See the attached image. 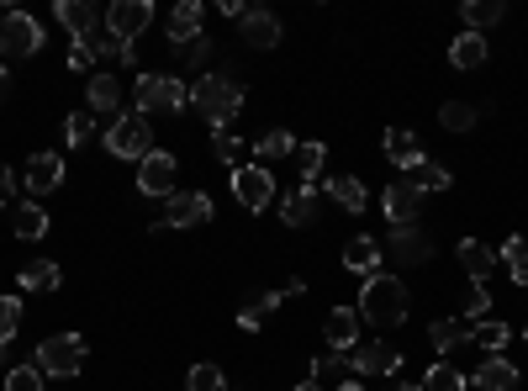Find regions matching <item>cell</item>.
Returning a JSON list of instances; mask_svg holds the SVG:
<instances>
[{
    "mask_svg": "<svg viewBox=\"0 0 528 391\" xmlns=\"http://www.w3.org/2000/svg\"><path fill=\"white\" fill-rule=\"evenodd\" d=\"M191 106L217 127V133H228V127L238 122V111H243V85L228 80V74H206V80L191 85Z\"/></svg>",
    "mask_w": 528,
    "mask_h": 391,
    "instance_id": "1",
    "label": "cell"
},
{
    "mask_svg": "<svg viewBox=\"0 0 528 391\" xmlns=\"http://www.w3.org/2000/svg\"><path fill=\"white\" fill-rule=\"evenodd\" d=\"M407 286L396 281V275H370L365 291H360V318L375 323V328H396V323H407Z\"/></svg>",
    "mask_w": 528,
    "mask_h": 391,
    "instance_id": "2",
    "label": "cell"
},
{
    "mask_svg": "<svg viewBox=\"0 0 528 391\" xmlns=\"http://www.w3.org/2000/svg\"><path fill=\"white\" fill-rule=\"evenodd\" d=\"M132 111L138 117H154V111H185L191 106V85H180L175 74H138V85H132Z\"/></svg>",
    "mask_w": 528,
    "mask_h": 391,
    "instance_id": "3",
    "label": "cell"
},
{
    "mask_svg": "<svg viewBox=\"0 0 528 391\" xmlns=\"http://www.w3.org/2000/svg\"><path fill=\"white\" fill-rule=\"evenodd\" d=\"M43 376L53 381H69V376H80L85 370V339L80 333H53V339L37 344V360H32Z\"/></svg>",
    "mask_w": 528,
    "mask_h": 391,
    "instance_id": "4",
    "label": "cell"
},
{
    "mask_svg": "<svg viewBox=\"0 0 528 391\" xmlns=\"http://www.w3.org/2000/svg\"><path fill=\"white\" fill-rule=\"evenodd\" d=\"M106 148L117 159H138L143 164L148 154H154V127H148V117H138V111H122V117L106 127Z\"/></svg>",
    "mask_w": 528,
    "mask_h": 391,
    "instance_id": "5",
    "label": "cell"
},
{
    "mask_svg": "<svg viewBox=\"0 0 528 391\" xmlns=\"http://www.w3.org/2000/svg\"><path fill=\"white\" fill-rule=\"evenodd\" d=\"M37 48H43V27H37V16H27V11L0 16V53H6V59H32Z\"/></svg>",
    "mask_w": 528,
    "mask_h": 391,
    "instance_id": "6",
    "label": "cell"
},
{
    "mask_svg": "<svg viewBox=\"0 0 528 391\" xmlns=\"http://www.w3.org/2000/svg\"><path fill=\"white\" fill-rule=\"evenodd\" d=\"M233 196H238V207H249V212H264L275 201V170H264V164H238L233 170Z\"/></svg>",
    "mask_w": 528,
    "mask_h": 391,
    "instance_id": "7",
    "label": "cell"
},
{
    "mask_svg": "<svg viewBox=\"0 0 528 391\" xmlns=\"http://www.w3.org/2000/svg\"><path fill=\"white\" fill-rule=\"evenodd\" d=\"M148 27H154V6H148V0H117V6L106 11V32L117 37V43H138Z\"/></svg>",
    "mask_w": 528,
    "mask_h": 391,
    "instance_id": "8",
    "label": "cell"
},
{
    "mask_svg": "<svg viewBox=\"0 0 528 391\" xmlns=\"http://www.w3.org/2000/svg\"><path fill=\"white\" fill-rule=\"evenodd\" d=\"M175 185H180V164H175V154L154 148V154L138 164V196H175Z\"/></svg>",
    "mask_w": 528,
    "mask_h": 391,
    "instance_id": "9",
    "label": "cell"
},
{
    "mask_svg": "<svg viewBox=\"0 0 528 391\" xmlns=\"http://www.w3.org/2000/svg\"><path fill=\"white\" fill-rule=\"evenodd\" d=\"M349 365H354V376L381 381V376H396V370H402V355H396L391 344H381V339H360L354 355H349Z\"/></svg>",
    "mask_w": 528,
    "mask_h": 391,
    "instance_id": "10",
    "label": "cell"
},
{
    "mask_svg": "<svg viewBox=\"0 0 528 391\" xmlns=\"http://www.w3.org/2000/svg\"><path fill=\"white\" fill-rule=\"evenodd\" d=\"M201 222H212V196L206 191H180V196H169V212L154 222V233L159 228H201Z\"/></svg>",
    "mask_w": 528,
    "mask_h": 391,
    "instance_id": "11",
    "label": "cell"
},
{
    "mask_svg": "<svg viewBox=\"0 0 528 391\" xmlns=\"http://www.w3.org/2000/svg\"><path fill=\"white\" fill-rule=\"evenodd\" d=\"M53 22H59V27L74 37V48H85L90 37L101 32V22H96V6H90V0H59V6H53Z\"/></svg>",
    "mask_w": 528,
    "mask_h": 391,
    "instance_id": "12",
    "label": "cell"
},
{
    "mask_svg": "<svg viewBox=\"0 0 528 391\" xmlns=\"http://www.w3.org/2000/svg\"><path fill=\"white\" fill-rule=\"evenodd\" d=\"M381 212H386L391 228H407V222H418V212H423V191H412L407 180H396V185H386Z\"/></svg>",
    "mask_w": 528,
    "mask_h": 391,
    "instance_id": "13",
    "label": "cell"
},
{
    "mask_svg": "<svg viewBox=\"0 0 528 391\" xmlns=\"http://www.w3.org/2000/svg\"><path fill=\"white\" fill-rule=\"evenodd\" d=\"M386 254L396 259V265H423V259L433 254V238L418 228V222H407V228H391V244Z\"/></svg>",
    "mask_w": 528,
    "mask_h": 391,
    "instance_id": "14",
    "label": "cell"
},
{
    "mask_svg": "<svg viewBox=\"0 0 528 391\" xmlns=\"http://www.w3.org/2000/svg\"><path fill=\"white\" fill-rule=\"evenodd\" d=\"M344 270H354V275H381L386 270V249H381V238H370V233H360V238H349L344 244Z\"/></svg>",
    "mask_w": 528,
    "mask_h": 391,
    "instance_id": "15",
    "label": "cell"
},
{
    "mask_svg": "<svg viewBox=\"0 0 528 391\" xmlns=\"http://www.w3.org/2000/svg\"><path fill=\"white\" fill-rule=\"evenodd\" d=\"M22 185H27L32 196L59 191V185H64V159H59V154H32L27 170H22Z\"/></svg>",
    "mask_w": 528,
    "mask_h": 391,
    "instance_id": "16",
    "label": "cell"
},
{
    "mask_svg": "<svg viewBox=\"0 0 528 391\" xmlns=\"http://www.w3.org/2000/svg\"><path fill=\"white\" fill-rule=\"evenodd\" d=\"M323 339H328V349H338V355H354V344H360V312L333 307L323 318Z\"/></svg>",
    "mask_w": 528,
    "mask_h": 391,
    "instance_id": "17",
    "label": "cell"
},
{
    "mask_svg": "<svg viewBox=\"0 0 528 391\" xmlns=\"http://www.w3.org/2000/svg\"><path fill=\"white\" fill-rule=\"evenodd\" d=\"M122 96H127V85L117 80V74H90L85 80V101H90L96 117H111V111L122 117Z\"/></svg>",
    "mask_w": 528,
    "mask_h": 391,
    "instance_id": "18",
    "label": "cell"
},
{
    "mask_svg": "<svg viewBox=\"0 0 528 391\" xmlns=\"http://www.w3.org/2000/svg\"><path fill=\"white\" fill-rule=\"evenodd\" d=\"M238 37L249 48H275L280 43V16H270V11H243L238 16Z\"/></svg>",
    "mask_w": 528,
    "mask_h": 391,
    "instance_id": "19",
    "label": "cell"
},
{
    "mask_svg": "<svg viewBox=\"0 0 528 391\" xmlns=\"http://www.w3.org/2000/svg\"><path fill=\"white\" fill-rule=\"evenodd\" d=\"M460 265H465V275H470V286H481L486 275L497 270V249L492 244H481V238H460Z\"/></svg>",
    "mask_w": 528,
    "mask_h": 391,
    "instance_id": "20",
    "label": "cell"
},
{
    "mask_svg": "<svg viewBox=\"0 0 528 391\" xmlns=\"http://www.w3.org/2000/svg\"><path fill=\"white\" fill-rule=\"evenodd\" d=\"M470 381H476V391H518V381H523V376H518V365H513V360L486 355V365H481Z\"/></svg>",
    "mask_w": 528,
    "mask_h": 391,
    "instance_id": "21",
    "label": "cell"
},
{
    "mask_svg": "<svg viewBox=\"0 0 528 391\" xmlns=\"http://www.w3.org/2000/svg\"><path fill=\"white\" fill-rule=\"evenodd\" d=\"M201 22H206L201 0H180V6L169 11V48H180V43H191V37H201Z\"/></svg>",
    "mask_w": 528,
    "mask_h": 391,
    "instance_id": "22",
    "label": "cell"
},
{
    "mask_svg": "<svg viewBox=\"0 0 528 391\" xmlns=\"http://www.w3.org/2000/svg\"><path fill=\"white\" fill-rule=\"evenodd\" d=\"M386 159L396 170H412V164L423 159V138L412 133V127H386Z\"/></svg>",
    "mask_w": 528,
    "mask_h": 391,
    "instance_id": "23",
    "label": "cell"
},
{
    "mask_svg": "<svg viewBox=\"0 0 528 391\" xmlns=\"http://www.w3.org/2000/svg\"><path fill=\"white\" fill-rule=\"evenodd\" d=\"M11 233L27 238V244H37V238L48 233V212L37 207V201H16V207H11Z\"/></svg>",
    "mask_w": 528,
    "mask_h": 391,
    "instance_id": "24",
    "label": "cell"
},
{
    "mask_svg": "<svg viewBox=\"0 0 528 391\" xmlns=\"http://www.w3.org/2000/svg\"><path fill=\"white\" fill-rule=\"evenodd\" d=\"M16 281H22V291H59L64 286V270L53 265V259H27Z\"/></svg>",
    "mask_w": 528,
    "mask_h": 391,
    "instance_id": "25",
    "label": "cell"
},
{
    "mask_svg": "<svg viewBox=\"0 0 528 391\" xmlns=\"http://www.w3.org/2000/svg\"><path fill=\"white\" fill-rule=\"evenodd\" d=\"M328 196H333L344 212H365V207H370L365 180H354V175H328Z\"/></svg>",
    "mask_w": 528,
    "mask_h": 391,
    "instance_id": "26",
    "label": "cell"
},
{
    "mask_svg": "<svg viewBox=\"0 0 528 391\" xmlns=\"http://www.w3.org/2000/svg\"><path fill=\"white\" fill-rule=\"evenodd\" d=\"M407 185L428 196V191H449V185H455V175H449L444 164H433V159H418V164L407 170Z\"/></svg>",
    "mask_w": 528,
    "mask_h": 391,
    "instance_id": "27",
    "label": "cell"
},
{
    "mask_svg": "<svg viewBox=\"0 0 528 391\" xmlns=\"http://www.w3.org/2000/svg\"><path fill=\"white\" fill-rule=\"evenodd\" d=\"M280 302H286V291H254L249 302L238 307V328H249V333H254V328H259L264 318H270V312H275Z\"/></svg>",
    "mask_w": 528,
    "mask_h": 391,
    "instance_id": "28",
    "label": "cell"
},
{
    "mask_svg": "<svg viewBox=\"0 0 528 391\" xmlns=\"http://www.w3.org/2000/svg\"><path fill=\"white\" fill-rule=\"evenodd\" d=\"M449 64L455 69H481L486 64V37L481 32H460L455 43H449Z\"/></svg>",
    "mask_w": 528,
    "mask_h": 391,
    "instance_id": "29",
    "label": "cell"
},
{
    "mask_svg": "<svg viewBox=\"0 0 528 391\" xmlns=\"http://www.w3.org/2000/svg\"><path fill=\"white\" fill-rule=\"evenodd\" d=\"M460 16H465V32H486V27H497L507 16V6L502 0H465Z\"/></svg>",
    "mask_w": 528,
    "mask_h": 391,
    "instance_id": "30",
    "label": "cell"
},
{
    "mask_svg": "<svg viewBox=\"0 0 528 391\" xmlns=\"http://www.w3.org/2000/svg\"><path fill=\"white\" fill-rule=\"evenodd\" d=\"M497 265L507 270V275H513V286H528V238H507V244L497 249Z\"/></svg>",
    "mask_w": 528,
    "mask_h": 391,
    "instance_id": "31",
    "label": "cell"
},
{
    "mask_svg": "<svg viewBox=\"0 0 528 391\" xmlns=\"http://www.w3.org/2000/svg\"><path fill=\"white\" fill-rule=\"evenodd\" d=\"M280 217H286L291 228H307V222L317 217V196L307 191V185H296V191H291L286 201H280Z\"/></svg>",
    "mask_w": 528,
    "mask_h": 391,
    "instance_id": "32",
    "label": "cell"
},
{
    "mask_svg": "<svg viewBox=\"0 0 528 391\" xmlns=\"http://www.w3.org/2000/svg\"><path fill=\"white\" fill-rule=\"evenodd\" d=\"M428 339H433V349H444V355H449V349L470 344V323L465 318H439V323L428 328Z\"/></svg>",
    "mask_w": 528,
    "mask_h": 391,
    "instance_id": "33",
    "label": "cell"
},
{
    "mask_svg": "<svg viewBox=\"0 0 528 391\" xmlns=\"http://www.w3.org/2000/svg\"><path fill=\"white\" fill-rule=\"evenodd\" d=\"M291 154H296V138L286 133V127H275V133H264L254 143V159L259 164H275V159H291Z\"/></svg>",
    "mask_w": 528,
    "mask_h": 391,
    "instance_id": "34",
    "label": "cell"
},
{
    "mask_svg": "<svg viewBox=\"0 0 528 391\" xmlns=\"http://www.w3.org/2000/svg\"><path fill=\"white\" fill-rule=\"evenodd\" d=\"M507 339H513V328H507V323H492V318L470 328V344H481L486 355H502V349H507Z\"/></svg>",
    "mask_w": 528,
    "mask_h": 391,
    "instance_id": "35",
    "label": "cell"
},
{
    "mask_svg": "<svg viewBox=\"0 0 528 391\" xmlns=\"http://www.w3.org/2000/svg\"><path fill=\"white\" fill-rule=\"evenodd\" d=\"M296 159H301V185H307V191H312V185L323 180L328 148H323V143H301V148H296Z\"/></svg>",
    "mask_w": 528,
    "mask_h": 391,
    "instance_id": "36",
    "label": "cell"
},
{
    "mask_svg": "<svg viewBox=\"0 0 528 391\" xmlns=\"http://www.w3.org/2000/svg\"><path fill=\"white\" fill-rule=\"evenodd\" d=\"M349 355H338V349H328V355H317L312 360V381H338V386H344L349 381Z\"/></svg>",
    "mask_w": 528,
    "mask_h": 391,
    "instance_id": "37",
    "label": "cell"
},
{
    "mask_svg": "<svg viewBox=\"0 0 528 391\" xmlns=\"http://www.w3.org/2000/svg\"><path fill=\"white\" fill-rule=\"evenodd\" d=\"M476 117H481V111L470 106V101H444L439 127H449V133H470V127H476Z\"/></svg>",
    "mask_w": 528,
    "mask_h": 391,
    "instance_id": "38",
    "label": "cell"
},
{
    "mask_svg": "<svg viewBox=\"0 0 528 391\" xmlns=\"http://www.w3.org/2000/svg\"><path fill=\"white\" fill-rule=\"evenodd\" d=\"M470 386V376H460L455 365H428V376H423V391H465Z\"/></svg>",
    "mask_w": 528,
    "mask_h": 391,
    "instance_id": "39",
    "label": "cell"
},
{
    "mask_svg": "<svg viewBox=\"0 0 528 391\" xmlns=\"http://www.w3.org/2000/svg\"><path fill=\"white\" fill-rule=\"evenodd\" d=\"M64 138H69V148H85L90 138H96V111H74V117L64 122Z\"/></svg>",
    "mask_w": 528,
    "mask_h": 391,
    "instance_id": "40",
    "label": "cell"
},
{
    "mask_svg": "<svg viewBox=\"0 0 528 391\" xmlns=\"http://www.w3.org/2000/svg\"><path fill=\"white\" fill-rule=\"evenodd\" d=\"M16 328H22V296H0V344L16 339Z\"/></svg>",
    "mask_w": 528,
    "mask_h": 391,
    "instance_id": "41",
    "label": "cell"
},
{
    "mask_svg": "<svg viewBox=\"0 0 528 391\" xmlns=\"http://www.w3.org/2000/svg\"><path fill=\"white\" fill-rule=\"evenodd\" d=\"M191 391H228V376H222V365H191Z\"/></svg>",
    "mask_w": 528,
    "mask_h": 391,
    "instance_id": "42",
    "label": "cell"
},
{
    "mask_svg": "<svg viewBox=\"0 0 528 391\" xmlns=\"http://www.w3.org/2000/svg\"><path fill=\"white\" fill-rule=\"evenodd\" d=\"M6 391H43V370L37 365H11L6 370Z\"/></svg>",
    "mask_w": 528,
    "mask_h": 391,
    "instance_id": "43",
    "label": "cell"
},
{
    "mask_svg": "<svg viewBox=\"0 0 528 391\" xmlns=\"http://www.w3.org/2000/svg\"><path fill=\"white\" fill-rule=\"evenodd\" d=\"M486 312H492V296H486V286H470V296H465V323H470V328L486 323Z\"/></svg>",
    "mask_w": 528,
    "mask_h": 391,
    "instance_id": "44",
    "label": "cell"
},
{
    "mask_svg": "<svg viewBox=\"0 0 528 391\" xmlns=\"http://www.w3.org/2000/svg\"><path fill=\"white\" fill-rule=\"evenodd\" d=\"M212 148H217V159H222V164H233V170L243 164V154H249V148H243V138H233V133H217Z\"/></svg>",
    "mask_w": 528,
    "mask_h": 391,
    "instance_id": "45",
    "label": "cell"
},
{
    "mask_svg": "<svg viewBox=\"0 0 528 391\" xmlns=\"http://www.w3.org/2000/svg\"><path fill=\"white\" fill-rule=\"evenodd\" d=\"M175 59H180V64H191V69H201L206 59H212V43H206V37H191V43H180V48H175Z\"/></svg>",
    "mask_w": 528,
    "mask_h": 391,
    "instance_id": "46",
    "label": "cell"
},
{
    "mask_svg": "<svg viewBox=\"0 0 528 391\" xmlns=\"http://www.w3.org/2000/svg\"><path fill=\"white\" fill-rule=\"evenodd\" d=\"M0 207H16V175L0 164Z\"/></svg>",
    "mask_w": 528,
    "mask_h": 391,
    "instance_id": "47",
    "label": "cell"
},
{
    "mask_svg": "<svg viewBox=\"0 0 528 391\" xmlns=\"http://www.w3.org/2000/svg\"><path fill=\"white\" fill-rule=\"evenodd\" d=\"M6 96H11V69L0 64V106H6Z\"/></svg>",
    "mask_w": 528,
    "mask_h": 391,
    "instance_id": "48",
    "label": "cell"
},
{
    "mask_svg": "<svg viewBox=\"0 0 528 391\" xmlns=\"http://www.w3.org/2000/svg\"><path fill=\"white\" fill-rule=\"evenodd\" d=\"M296 391H323V386H317V381H301V386H296Z\"/></svg>",
    "mask_w": 528,
    "mask_h": 391,
    "instance_id": "49",
    "label": "cell"
},
{
    "mask_svg": "<svg viewBox=\"0 0 528 391\" xmlns=\"http://www.w3.org/2000/svg\"><path fill=\"white\" fill-rule=\"evenodd\" d=\"M338 391H365V386H360V381H344V386H338Z\"/></svg>",
    "mask_w": 528,
    "mask_h": 391,
    "instance_id": "50",
    "label": "cell"
},
{
    "mask_svg": "<svg viewBox=\"0 0 528 391\" xmlns=\"http://www.w3.org/2000/svg\"><path fill=\"white\" fill-rule=\"evenodd\" d=\"M396 391H423V386H396Z\"/></svg>",
    "mask_w": 528,
    "mask_h": 391,
    "instance_id": "51",
    "label": "cell"
},
{
    "mask_svg": "<svg viewBox=\"0 0 528 391\" xmlns=\"http://www.w3.org/2000/svg\"><path fill=\"white\" fill-rule=\"evenodd\" d=\"M523 339H528V328H523Z\"/></svg>",
    "mask_w": 528,
    "mask_h": 391,
    "instance_id": "52",
    "label": "cell"
}]
</instances>
